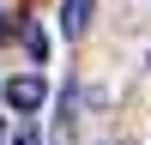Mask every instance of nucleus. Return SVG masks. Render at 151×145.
<instances>
[{"label":"nucleus","mask_w":151,"mask_h":145,"mask_svg":"<svg viewBox=\"0 0 151 145\" xmlns=\"http://www.w3.org/2000/svg\"><path fill=\"white\" fill-rule=\"evenodd\" d=\"M0 139H6V121H0Z\"/></svg>","instance_id":"obj_6"},{"label":"nucleus","mask_w":151,"mask_h":145,"mask_svg":"<svg viewBox=\"0 0 151 145\" xmlns=\"http://www.w3.org/2000/svg\"><path fill=\"white\" fill-rule=\"evenodd\" d=\"M12 36H18V18H12V12H0V42H12Z\"/></svg>","instance_id":"obj_4"},{"label":"nucleus","mask_w":151,"mask_h":145,"mask_svg":"<svg viewBox=\"0 0 151 145\" xmlns=\"http://www.w3.org/2000/svg\"><path fill=\"white\" fill-rule=\"evenodd\" d=\"M42 97H48V85L30 79V72H24V79H6V103L24 109V115H36V109H42Z\"/></svg>","instance_id":"obj_1"},{"label":"nucleus","mask_w":151,"mask_h":145,"mask_svg":"<svg viewBox=\"0 0 151 145\" xmlns=\"http://www.w3.org/2000/svg\"><path fill=\"white\" fill-rule=\"evenodd\" d=\"M91 6H97V0H67V6H60V30H67V36H85Z\"/></svg>","instance_id":"obj_2"},{"label":"nucleus","mask_w":151,"mask_h":145,"mask_svg":"<svg viewBox=\"0 0 151 145\" xmlns=\"http://www.w3.org/2000/svg\"><path fill=\"white\" fill-rule=\"evenodd\" d=\"M12 145H42V139H36V133H18V139H12Z\"/></svg>","instance_id":"obj_5"},{"label":"nucleus","mask_w":151,"mask_h":145,"mask_svg":"<svg viewBox=\"0 0 151 145\" xmlns=\"http://www.w3.org/2000/svg\"><path fill=\"white\" fill-rule=\"evenodd\" d=\"M24 48H30V60H48V48H55V42H48V30H42V24H24Z\"/></svg>","instance_id":"obj_3"}]
</instances>
